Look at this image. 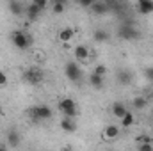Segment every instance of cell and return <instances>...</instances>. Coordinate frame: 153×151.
<instances>
[{"label":"cell","instance_id":"obj_1","mask_svg":"<svg viewBox=\"0 0 153 151\" xmlns=\"http://www.w3.org/2000/svg\"><path fill=\"white\" fill-rule=\"evenodd\" d=\"M11 41H13V44H14L16 48H20V50H27V48L32 44V38H30L27 32H23V30H14V32L11 34Z\"/></svg>","mask_w":153,"mask_h":151},{"label":"cell","instance_id":"obj_2","mask_svg":"<svg viewBox=\"0 0 153 151\" xmlns=\"http://www.w3.org/2000/svg\"><path fill=\"white\" fill-rule=\"evenodd\" d=\"M59 110L64 114V117H70V119H75L76 117V105H75V101L71 100V98H62L61 101H59Z\"/></svg>","mask_w":153,"mask_h":151},{"label":"cell","instance_id":"obj_3","mask_svg":"<svg viewBox=\"0 0 153 151\" xmlns=\"http://www.w3.org/2000/svg\"><path fill=\"white\" fill-rule=\"evenodd\" d=\"M29 112H30V117H32L34 121H45V119H50V117H52V110H50V107H46V105H36V107H32Z\"/></svg>","mask_w":153,"mask_h":151},{"label":"cell","instance_id":"obj_4","mask_svg":"<svg viewBox=\"0 0 153 151\" xmlns=\"http://www.w3.org/2000/svg\"><path fill=\"white\" fill-rule=\"evenodd\" d=\"M117 36L121 39H126V41H134V39H139L141 34L134 25H121L117 29Z\"/></svg>","mask_w":153,"mask_h":151},{"label":"cell","instance_id":"obj_5","mask_svg":"<svg viewBox=\"0 0 153 151\" xmlns=\"http://www.w3.org/2000/svg\"><path fill=\"white\" fill-rule=\"evenodd\" d=\"M64 73H66V76H68V80H71V82H78V80L82 78V68L76 64L75 61H71V62L66 64Z\"/></svg>","mask_w":153,"mask_h":151},{"label":"cell","instance_id":"obj_6","mask_svg":"<svg viewBox=\"0 0 153 151\" xmlns=\"http://www.w3.org/2000/svg\"><path fill=\"white\" fill-rule=\"evenodd\" d=\"M23 78L30 84V85H39L43 82V71L38 70V68H30L23 73Z\"/></svg>","mask_w":153,"mask_h":151},{"label":"cell","instance_id":"obj_7","mask_svg":"<svg viewBox=\"0 0 153 151\" xmlns=\"http://www.w3.org/2000/svg\"><path fill=\"white\" fill-rule=\"evenodd\" d=\"M94 14H105V13H109L111 11V7H109V2H100V0H94L93 2V5L89 7Z\"/></svg>","mask_w":153,"mask_h":151},{"label":"cell","instance_id":"obj_8","mask_svg":"<svg viewBox=\"0 0 153 151\" xmlns=\"http://www.w3.org/2000/svg\"><path fill=\"white\" fill-rule=\"evenodd\" d=\"M119 132H121V128H119L117 124H109V126H105V130H103V139L114 141V139L119 137Z\"/></svg>","mask_w":153,"mask_h":151},{"label":"cell","instance_id":"obj_9","mask_svg":"<svg viewBox=\"0 0 153 151\" xmlns=\"http://www.w3.org/2000/svg\"><path fill=\"white\" fill-rule=\"evenodd\" d=\"M135 5H137V11L141 14H152L153 13V0H139Z\"/></svg>","mask_w":153,"mask_h":151},{"label":"cell","instance_id":"obj_10","mask_svg":"<svg viewBox=\"0 0 153 151\" xmlns=\"http://www.w3.org/2000/svg\"><path fill=\"white\" fill-rule=\"evenodd\" d=\"M39 13H41V9L36 5V2L29 4V5H27V9H25V14H27V18H29V20H36V18L39 16Z\"/></svg>","mask_w":153,"mask_h":151},{"label":"cell","instance_id":"obj_11","mask_svg":"<svg viewBox=\"0 0 153 151\" xmlns=\"http://www.w3.org/2000/svg\"><path fill=\"white\" fill-rule=\"evenodd\" d=\"M61 128L64 130V132H75L76 130V124H75V119H70V117H62L61 119Z\"/></svg>","mask_w":153,"mask_h":151},{"label":"cell","instance_id":"obj_12","mask_svg":"<svg viewBox=\"0 0 153 151\" xmlns=\"http://www.w3.org/2000/svg\"><path fill=\"white\" fill-rule=\"evenodd\" d=\"M128 112L126 110V107H125V103H119V101H116L114 105H112V115L117 117V119H121L125 114Z\"/></svg>","mask_w":153,"mask_h":151},{"label":"cell","instance_id":"obj_13","mask_svg":"<svg viewBox=\"0 0 153 151\" xmlns=\"http://www.w3.org/2000/svg\"><path fill=\"white\" fill-rule=\"evenodd\" d=\"M7 144L13 146V148H16L20 144V133L16 130H9L7 132Z\"/></svg>","mask_w":153,"mask_h":151},{"label":"cell","instance_id":"obj_14","mask_svg":"<svg viewBox=\"0 0 153 151\" xmlns=\"http://www.w3.org/2000/svg\"><path fill=\"white\" fill-rule=\"evenodd\" d=\"M93 38H94V41L96 43H105V41H109V32L105 30V29H96L94 30V34H93Z\"/></svg>","mask_w":153,"mask_h":151},{"label":"cell","instance_id":"obj_15","mask_svg":"<svg viewBox=\"0 0 153 151\" xmlns=\"http://www.w3.org/2000/svg\"><path fill=\"white\" fill-rule=\"evenodd\" d=\"M73 53H75V57L78 61H85V59L89 57V50H87V46H84V44L76 46L75 50H73Z\"/></svg>","mask_w":153,"mask_h":151},{"label":"cell","instance_id":"obj_16","mask_svg":"<svg viewBox=\"0 0 153 151\" xmlns=\"http://www.w3.org/2000/svg\"><path fill=\"white\" fill-rule=\"evenodd\" d=\"M117 82H119L121 85H128V84L132 82V75H130V71H125V70L117 71Z\"/></svg>","mask_w":153,"mask_h":151},{"label":"cell","instance_id":"obj_17","mask_svg":"<svg viewBox=\"0 0 153 151\" xmlns=\"http://www.w3.org/2000/svg\"><path fill=\"white\" fill-rule=\"evenodd\" d=\"M9 9H11L13 14H23L27 7H25L22 2H9Z\"/></svg>","mask_w":153,"mask_h":151},{"label":"cell","instance_id":"obj_18","mask_svg":"<svg viewBox=\"0 0 153 151\" xmlns=\"http://www.w3.org/2000/svg\"><path fill=\"white\" fill-rule=\"evenodd\" d=\"M103 82H105V78L94 75V73H91V76H89V84H91L94 89H102V87H103Z\"/></svg>","mask_w":153,"mask_h":151},{"label":"cell","instance_id":"obj_19","mask_svg":"<svg viewBox=\"0 0 153 151\" xmlns=\"http://www.w3.org/2000/svg\"><path fill=\"white\" fill-rule=\"evenodd\" d=\"M119 121H121V126H123V128H128V126H132V124H134V121H135L134 112H130V110H128V112L125 114V115H123Z\"/></svg>","mask_w":153,"mask_h":151},{"label":"cell","instance_id":"obj_20","mask_svg":"<svg viewBox=\"0 0 153 151\" xmlns=\"http://www.w3.org/2000/svg\"><path fill=\"white\" fill-rule=\"evenodd\" d=\"M132 103H134V109H135V110H143V109L148 105V98H144V96H137V98L132 100Z\"/></svg>","mask_w":153,"mask_h":151},{"label":"cell","instance_id":"obj_21","mask_svg":"<svg viewBox=\"0 0 153 151\" xmlns=\"http://www.w3.org/2000/svg\"><path fill=\"white\" fill-rule=\"evenodd\" d=\"M73 34H75V32H73V29H70V27H66V29H62V30L59 32V39H61L62 43H68L70 39L73 38Z\"/></svg>","mask_w":153,"mask_h":151},{"label":"cell","instance_id":"obj_22","mask_svg":"<svg viewBox=\"0 0 153 151\" xmlns=\"http://www.w3.org/2000/svg\"><path fill=\"white\" fill-rule=\"evenodd\" d=\"M64 9H66V4H64L62 0H53V2H52V11H53L55 14L64 13Z\"/></svg>","mask_w":153,"mask_h":151},{"label":"cell","instance_id":"obj_23","mask_svg":"<svg viewBox=\"0 0 153 151\" xmlns=\"http://www.w3.org/2000/svg\"><path fill=\"white\" fill-rule=\"evenodd\" d=\"M94 75L102 76V78H105V75H107V66H103V64H98L96 68H94V71H93Z\"/></svg>","mask_w":153,"mask_h":151},{"label":"cell","instance_id":"obj_24","mask_svg":"<svg viewBox=\"0 0 153 151\" xmlns=\"http://www.w3.org/2000/svg\"><path fill=\"white\" fill-rule=\"evenodd\" d=\"M135 141H137L139 144H152V142H153V139L150 137V135H139Z\"/></svg>","mask_w":153,"mask_h":151},{"label":"cell","instance_id":"obj_25","mask_svg":"<svg viewBox=\"0 0 153 151\" xmlns=\"http://www.w3.org/2000/svg\"><path fill=\"white\" fill-rule=\"evenodd\" d=\"M144 76H146L150 82H153V66H148V68L144 70Z\"/></svg>","mask_w":153,"mask_h":151},{"label":"cell","instance_id":"obj_26","mask_svg":"<svg viewBox=\"0 0 153 151\" xmlns=\"http://www.w3.org/2000/svg\"><path fill=\"white\" fill-rule=\"evenodd\" d=\"M7 85V76L4 71H0V87H5Z\"/></svg>","mask_w":153,"mask_h":151},{"label":"cell","instance_id":"obj_27","mask_svg":"<svg viewBox=\"0 0 153 151\" xmlns=\"http://www.w3.org/2000/svg\"><path fill=\"white\" fill-rule=\"evenodd\" d=\"M36 5L43 11V9H46V7H48V2H46V0H36Z\"/></svg>","mask_w":153,"mask_h":151},{"label":"cell","instance_id":"obj_28","mask_svg":"<svg viewBox=\"0 0 153 151\" xmlns=\"http://www.w3.org/2000/svg\"><path fill=\"white\" fill-rule=\"evenodd\" d=\"M139 151H153V144H139Z\"/></svg>","mask_w":153,"mask_h":151},{"label":"cell","instance_id":"obj_29","mask_svg":"<svg viewBox=\"0 0 153 151\" xmlns=\"http://www.w3.org/2000/svg\"><path fill=\"white\" fill-rule=\"evenodd\" d=\"M93 2H94V0H80L78 4H80L82 7H91V5H93Z\"/></svg>","mask_w":153,"mask_h":151},{"label":"cell","instance_id":"obj_30","mask_svg":"<svg viewBox=\"0 0 153 151\" xmlns=\"http://www.w3.org/2000/svg\"><path fill=\"white\" fill-rule=\"evenodd\" d=\"M0 151H9V150H7L5 146H0Z\"/></svg>","mask_w":153,"mask_h":151},{"label":"cell","instance_id":"obj_31","mask_svg":"<svg viewBox=\"0 0 153 151\" xmlns=\"http://www.w3.org/2000/svg\"><path fill=\"white\" fill-rule=\"evenodd\" d=\"M2 115H4V110H2V107H0V117H2Z\"/></svg>","mask_w":153,"mask_h":151},{"label":"cell","instance_id":"obj_32","mask_svg":"<svg viewBox=\"0 0 153 151\" xmlns=\"http://www.w3.org/2000/svg\"><path fill=\"white\" fill-rule=\"evenodd\" d=\"M150 98H152V100H153V91H152V94H150Z\"/></svg>","mask_w":153,"mask_h":151},{"label":"cell","instance_id":"obj_33","mask_svg":"<svg viewBox=\"0 0 153 151\" xmlns=\"http://www.w3.org/2000/svg\"><path fill=\"white\" fill-rule=\"evenodd\" d=\"M62 151H71V150H70V148H66V150H62Z\"/></svg>","mask_w":153,"mask_h":151}]
</instances>
